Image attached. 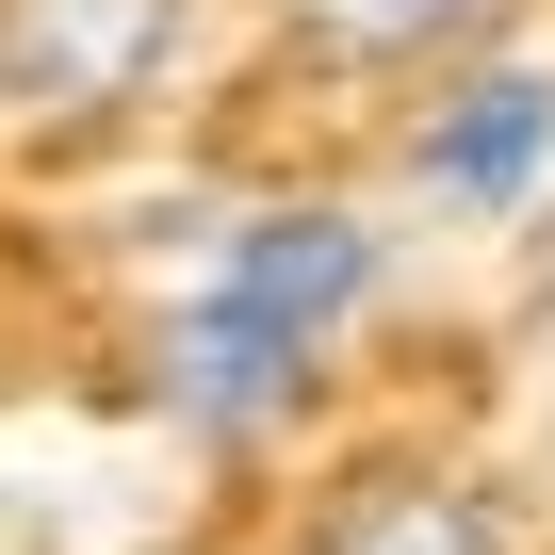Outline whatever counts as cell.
Segmentation results:
<instances>
[{
    "mask_svg": "<svg viewBox=\"0 0 555 555\" xmlns=\"http://www.w3.org/2000/svg\"><path fill=\"white\" fill-rule=\"evenodd\" d=\"M392 180L425 229H539L555 212V50L490 34L457 66H425L409 131H392Z\"/></svg>",
    "mask_w": 555,
    "mask_h": 555,
    "instance_id": "cell-1",
    "label": "cell"
},
{
    "mask_svg": "<svg viewBox=\"0 0 555 555\" xmlns=\"http://www.w3.org/2000/svg\"><path fill=\"white\" fill-rule=\"evenodd\" d=\"M327 376H344V344H311L295 311H261L245 278H212V261H180L164 295H147V409H164L180 441H212V457L311 425Z\"/></svg>",
    "mask_w": 555,
    "mask_h": 555,
    "instance_id": "cell-2",
    "label": "cell"
},
{
    "mask_svg": "<svg viewBox=\"0 0 555 555\" xmlns=\"http://www.w3.org/2000/svg\"><path fill=\"white\" fill-rule=\"evenodd\" d=\"M180 50H196V0H0V131L99 147L180 82Z\"/></svg>",
    "mask_w": 555,
    "mask_h": 555,
    "instance_id": "cell-3",
    "label": "cell"
},
{
    "mask_svg": "<svg viewBox=\"0 0 555 555\" xmlns=\"http://www.w3.org/2000/svg\"><path fill=\"white\" fill-rule=\"evenodd\" d=\"M295 555H539V506L474 457H376L360 490L311 506Z\"/></svg>",
    "mask_w": 555,
    "mask_h": 555,
    "instance_id": "cell-4",
    "label": "cell"
},
{
    "mask_svg": "<svg viewBox=\"0 0 555 555\" xmlns=\"http://www.w3.org/2000/svg\"><path fill=\"white\" fill-rule=\"evenodd\" d=\"M522 17V0H278V34H295L311 66H360V82H425L457 50H490Z\"/></svg>",
    "mask_w": 555,
    "mask_h": 555,
    "instance_id": "cell-5",
    "label": "cell"
}]
</instances>
